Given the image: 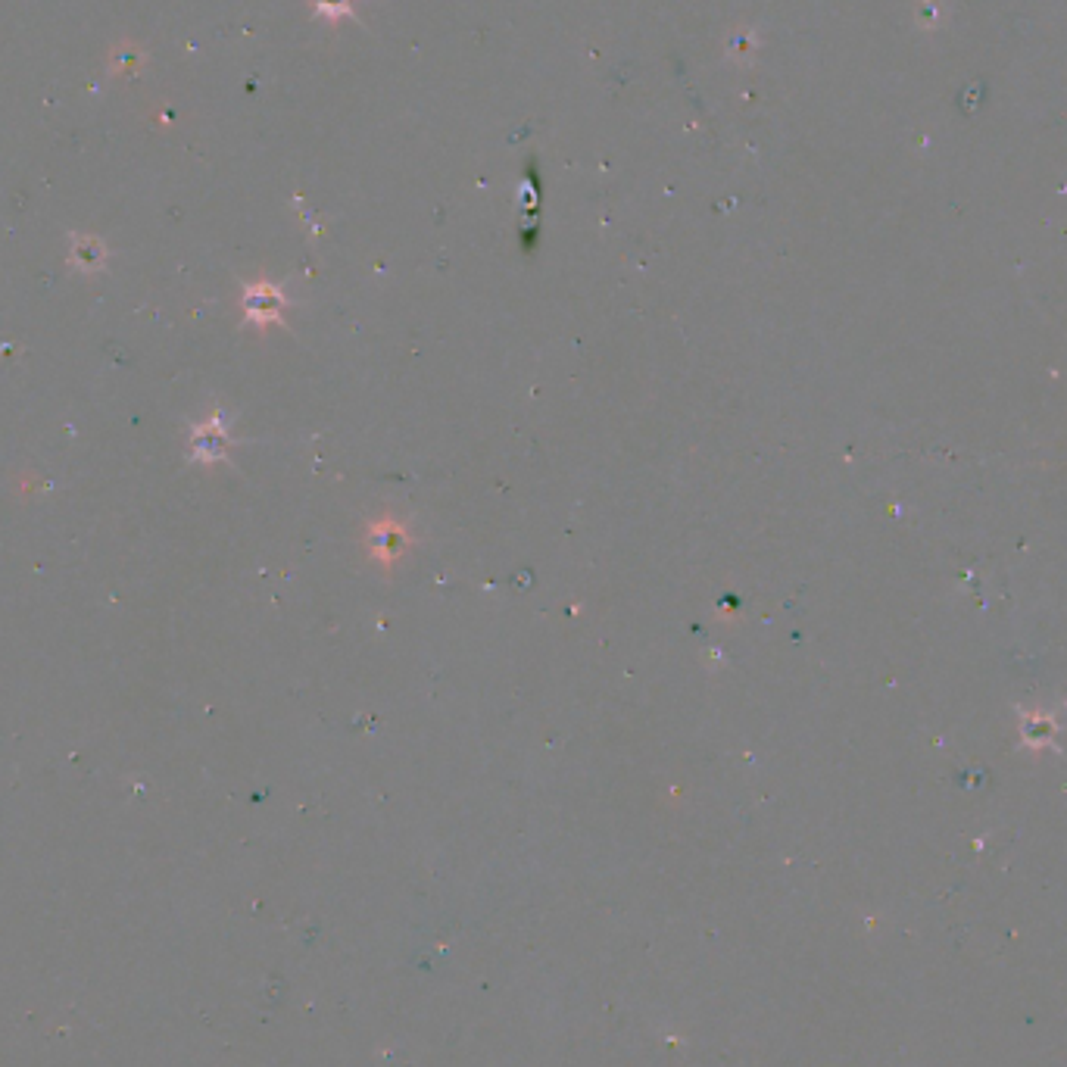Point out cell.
<instances>
[{"instance_id":"obj_1","label":"cell","mask_w":1067,"mask_h":1067,"mask_svg":"<svg viewBox=\"0 0 1067 1067\" xmlns=\"http://www.w3.org/2000/svg\"><path fill=\"white\" fill-rule=\"evenodd\" d=\"M244 306H247V316H250V319L266 322V319H275V316H278L281 297H278V291L272 288V284L259 281V284H253V288L247 291Z\"/></svg>"},{"instance_id":"obj_2","label":"cell","mask_w":1067,"mask_h":1067,"mask_svg":"<svg viewBox=\"0 0 1067 1067\" xmlns=\"http://www.w3.org/2000/svg\"><path fill=\"white\" fill-rule=\"evenodd\" d=\"M312 7H316V13L322 19H328L331 25L337 19H356V0H312Z\"/></svg>"},{"instance_id":"obj_3","label":"cell","mask_w":1067,"mask_h":1067,"mask_svg":"<svg viewBox=\"0 0 1067 1067\" xmlns=\"http://www.w3.org/2000/svg\"><path fill=\"white\" fill-rule=\"evenodd\" d=\"M72 256H75V263H78V266L94 269V266H100V263H103V247H100V241H94V238H82V241H75Z\"/></svg>"}]
</instances>
